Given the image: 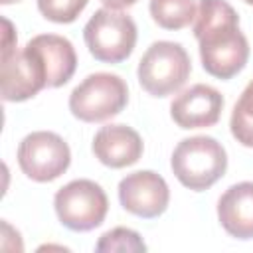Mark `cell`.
<instances>
[{
  "label": "cell",
  "instance_id": "1",
  "mask_svg": "<svg viewBox=\"0 0 253 253\" xmlns=\"http://www.w3.org/2000/svg\"><path fill=\"white\" fill-rule=\"evenodd\" d=\"M204 69L217 79L235 77L249 59V42L239 30V16L225 0H200L194 18Z\"/></svg>",
  "mask_w": 253,
  "mask_h": 253
},
{
  "label": "cell",
  "instance_id": "2",
  "mask_svg": "<svg viewBox=\"0 0 253 253\" xmlns=\"http://www.w3.org/2000/svg\"><path fill=\"white\" fill-rule=\"evenodd\" d=\"M170 166L178 182L194 192L211 188L227 170V154L211 136H190L178 142Z\"/></svg>",
  "mask_w": 253,
  "mask_h": 253
},
{
  "label": "cell",
  "instance_id": "3",
  "mask_svg": "<svg viewBox=\"0 0 253 253\" xmlns=\"http://www.w3.org/2000/svg\"><path fill=\"white\" fill-rule=\"evenodd\" d=\"M192 71L188 51L176 42H154L138 61V83L152 97H168L182 89Z\"/></svg>",
  "mask_w": 253,
  "mask_h": 253
},
{
  "label": "cell",
  "instance_id": "4",
  "mask_svg": "<svg viewBox=\"0 0 253 253\" xmlns=\"http://www.w3.org/2000/svg\"><path fill=\"white\" fill-rule=\"evenodd\" d=\"M128 103V87L115 73H91L69 95V111L83 123L117 117Z\"/></svg>",
  "mask_w": 253,
  "mask_h": 253
},
{
  "label": "cell",
  "instance_id": "5",
  "mask_svg": "<svg viewBox=\"0 0 253 253\" xmlns=\"http://www.w3.org/2000/svg\"><path fill=\"white\" fill-rule=\"evenodd\" d=\"M83 40L97 61L121 63L136 45V24L123 12L101 8L85 24Z\"/></svg>",
  "mask_w": 253,
  "mask_h": 253
},
{
  "label": "cell",
  "instance_id": "6",
  "mask_svg": "<svg viewBox=\"0 0 253 253\" xmlns=\"http://www.w3.org/2000/svg\"><path fill=\"white\" fill-rule=\"evenodd\" d=\"M55 213L71 231H91L99 227L109 211L105 190L93 180H71L55 192Z\"/></svg>",
  "mask_w": 253,
  "mask_h": 253
},
{
  "label": "cell",
  "instance_id": "7",
  "mask_svg": "<svg viewBox=\"0 0 253 253\" xmlns=\"http://www.w3.org/2000/svg\"><path fill=\"white\" fill-rule=\"evenodd\" d=\"M71 162L67 142L49 130H36L22 138L18 146V164L34 182H51L59 178Z\"/></svg>",
  "mask_w": 253,
  "mask_h": 253
},
{
  "label": "cell",
  "instance_id": "8",
  "mask_svg": "<svg viewBox=\"0 0 253 253\" xmlns=\"http://www.w3.org/2000/svg\"><path fill=\"white\" fill-rule=\"evenodd\" d=\"M119 202L128 213L152 219L166 211L170 190L160 174L152 170H138L119 182Z\"/></svg>",
  "mask_w": 253,
  "mask_h": 253
},
{
  "label": "cell",
  "instance_id": "9",
  "mask_svg": "<svg viewBox=\"0 0 253 253\" xmlns=\"http://www.w3.org/2000/svg\"><path fill=\"white\" fill-rule=\"evenodd\" d=\"M2 99L10 103L26 101L47 87L45 67L40 57L24 47L22 51L2 53Z\"/></svg>",
  "mask_w": 253,
  "mask_h": 253
},
{
  "label": "cell",
  "instance_id": "10",
  "mask_svg": "<svg viewBox=\"0 0 253 253\" xmlns=\"http://www.w3.org/2000/svg\"><path fill=\"white\" fill-rule=\"evenodd\" d=\"M223 111V97L217 89L198 83L182 91L170 105V117L180 128L213 126Z\"/></svg>",
  "mask_w": 253,
  "mask_h": 253
},
{
  "label": "cell",
  "instance_id": "11",
  "mask_svg": "<svg viewBox=\"0 0 253 253\" xmlns=\"http://www.w3.org/2000/svg\"><path fill=\"white\" fill-rule=\"evenodd\" d=\"M95 158L109 168H126L138 162L144 144L140 134L126 125H107L93 136Z\"/></svg>",
  "mask_w": 253,
  "mask_h": 253
},
{
  "label": "cell",
  "instance_id": "12",
  "mask_svg": "<svg viewBox=\"0 0 253 253\" xmlns=\"http://www.w3.org/2000/svg\"><path fill=\"white\" fill-rule=\"evenodd\" d=\"M26 47L34 51L43 63L47 87H61L73 77L77 67V53L67 38L57 34H40L32 38Z\"/></svg>",
  "mask_w": 253,
  "mask_h": 253
},
{
  "label": "cell",
  "instance_id": "13",
  "mask_svg": "<svg viewBox=\"0 0 253 253\" xmlns=\"http://www.w3.org/2000/svg\"><path fill=\"white\" fill-rule=\"evenodd\" d=\"M217 219L235 239H253V182L229 186L217 202Z\"/></svg>",
  "mask_w": 253,
  "mask_h": 253
},
{
  "label": "cell",
  "instance_id": "14",
  "mask_svg": "<svg viewBox=\"0 0 253 253\" xmlns=\"http://www.w3.org/2000/svg\"><path fill=\"white\" fill-rule=\"evenodd\" d=\"M150 16L164 30H182L196 18L194 0H150Z\"/></svg>",
  "mask_w": 253,
  "mask_h": 253
},
{
  "label": "cell",
  "instance_id": "15",
  "mask_svg": "<svg viewBox=\"0 0 253 253\" xmlns=\"http://www.w3.org/2000/svg\"><path fill=\"white\" fill-rule=\"evenodd\" d=\"M95 251H99V253H103V251L140 253V251H146V243L142 241V237L136 231H132L128 227H115L101 235V239L95 245Z\"/></svg>",
  "mask_w": 253,
  "mask_h": 253
},
{
  "label": "cell",
  "instance_id": "16",
  "mask_svg": "<svg viewBox=\"0 0 253 253\" xmlns=\"http://www.w3.org/2000/svg\"><path fill=\"white\" fill-rule=\"evenodd\" d=\"M89 0H38L42 16L55 24H71L85 10Z\"/></svg>",
  "mask_w": 253,
  "mask_h": 253
},
{
  "label": "cell",
  "instance_id": "17",
  "mask_svg": "<svg viewBox=\"0 0 253 253\" xmlns=\"http://www.w3.org/2000/svg\"><path fill=\"white\" fill-rule=\"evenodd\" d=\"M229 128L237 142H241L247 148H253V119L245 117L237 107H233V111H231Z\"/></svg>",
  "mask_w": 253,
  "mask_h": 253
},
{
  "label": "cell",
  "instance_id": "18",
  "mask_svg": "<svg viewBox=\"0 0 253 253\" xmlns=\"http://www.w3.org/2000/svg\"><path fill=\"white\" fill-rule=\"evenodd\" d=\"M235 107L249 119H253V81H249V85L243 89L239 101L235 103Z\"/></svg>",
  "mask_w": 253,
  "mask_h": 253
},
{
  "label": "cell",
  "instance_id": "19",
  "mask_svg": "<svg viewBox=\"0 0 253 253\" xmlns=\"http://www.w3.org/2000/svg\"><path fill=\"white\" fill-rule=\"evenodd\" d=\"M101 2L111 10H123V8H128V6L136 4L138 0H101Z\"/></svg>",
  "mask_w": 253,
  "mask_h": 253
},
{
  "label": "cell",
  "instance_id": "20",
  "mask_svg": "<svg viewBox=\"0 0 253 253\" xmlns=\"http://www.w3.org/2000/svg\"><path fill=\"white\" fill-rule=\"evenodd\" d=\"M2 4H16V2H20V0H0Z\"/></svg>",
  "mask_w": 253,
  "mask_h": 253
},
{
  "label": "cell",
  "instance_id": "21",
  "mask_svg": "<svg viewBox=\"0 0 253 253\" xmlns=\"http://www.w3.org/2000/svg\"><path fill=\"white\" fill-rule=\"evenodd\" d=\"M245 2H247V4H251V6H253V0H245Z\"/></svg>",
  "mask_w": 253,
  "mask_h": 253
}]
</instances>
